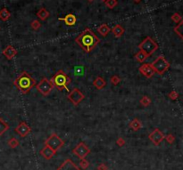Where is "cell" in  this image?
<instances>
[{
    "instance_id": "cell-24",
    "label": "cell",
    "mask_w": 183,
    "mask_h": 170,
    "mask_svg": "<svg viewBox=\"0 0 183 170\" xmlns=\"http://www.w3.org/2000/svg\"><path fill=\"white\" fill-rule=\"evenodd\" d=\"M8 129H9V125L6 123L2 118H0V136H3Z\"/></svg>"
},
{
    "instance_id": "cell-38",
    "label": "cell",
    "mask_w": 183,
    "mask_h": 170,
    "mask_svg": "<svg viewBox=\"0 0 183 170\" xmlns=\"http://www.w3.org/2000/svg\"><path fill=\"white\" fill-rule=\"evenodd\" d=\"M88 1H89V2H93L94 0H88Z\"/></svg>"
},
{
    "instance_id": "cell-23",
    "label": "cell",
    "mask_w": 183,
    "mask_h": 170,
    "mask_svg": "<svg viewBox=\"0 0 183 170\" xmlns=\"http://www.w3.org/2000/svg\"><path fill=\"white\" fill-rule=\"evenodd\" d=\"M148 57V55H147L144 51H142V50H139L136 54H135V58H136V60L138 61V62H144L146 60V58Z\"/></svg>"
},
{
    "instance_id": "cell-10",
    "label": "cell",
    "mask_w": 183,
    "mask_h": 170,
    "mask_svg": "<svg viewBox=\"0 0 183 170\" xmlns=\"http://www.w3.org/2000/svg\"><path fill=\"white\" fill-rule=\"evenodd\" d=\"M148 138H149V140L152 142V143H153L154 145L158 146V145L162 143V142L164 141V139L165 138V136H164V134L161 132L160 129L156 128V129H154V130L150 133V134L148 136Z\"/></svg>"
},
{
    "instance_id": "cell-28",
    "label": "cell",
    "mask_w": 183,
    "mask_h": 170,
    "mask_svg": "<svg viewBox=\"0 0 183 170\" xmlns=\"http://www.w3.org/2000/svg\"><path fill=\"white\" fill-rule=\"evenodd\" d=\"M104 4L109 9H114L118 5V1L117 0H106V1L104 2Z\"/></svg>"
},
{
    "instance_id": "cell-26",
    "label": "cell",
    "mask_w": 183,
    "mask_h": 170,
    "mask_svg": "<svg viewBox=\"0 0 183 170\" xmlns=\"http://www.w3.org/2000/svg\"><path fill=\"white\" fill-rule=\"evenodd\" d=\"M19 140L18 139H16L15 137H12L11 139H9L8 140V145H9V147L10 148H12V149H15V148H16L17 146H19Z\"/></svg>"
},
{
    "instance_id": "cell-11",
    "label": "cell",
    "mask_w": 183,
    "mask_h": 170,
    "mask_svg": "<svg viewBox=\"0 0 183 170\" xmlns=\"http://www.w3.org/2000/svg\"><path fill=\"white\" fill-rule=\"evenodd\" d=\"M15 131L19 134L21 137H25L31 132V128L26 122L22 121V122H20L19 125L15 127Z\"/></svg>"
},
{
    "instance_id": "cell-31",
    "label": "cell",
    "mask_w": 183,
    "mask_h": 170,
    "mask_svg": "<svg viewBox=\"0 0 183 170\" xmlns=\"http://www.w3.org/2000/svg\"><path fill=\"white\" fill-rule=\"evenodd\" d=\"M172 20L174 22H176V23H180L181 21H182V18H181L180 15H179L178 13H173V15H172Z\"/></svg>"
},
{
    "instance_id": "cell-4",
    "label": "cell",
    "mask_w": 183,
    "mask_h": 170,
    "mask_svg": "<svg viewBox=\"0 0 183 170\" xmlns=\"http://www.w3.org/2000/svg\"><path fill=\"white\" fill-rule=\"evenodd\" d=\"M139 50L144 51L147 55H151L153 53L156 52L158 49V45L152 38L146 37L141 43L138 45Z\"/></svg>"
},
{
    "instance_id": "cell-29",
    "label": "cell",
    "mask_w": 183,
    "mask_h": 170,
    "mask_svg": "<svg viewBox=\"0 0 183 170\" xmlns=\"http://www.w3.org/2000/svg\"><path fill=\"white\" fill-rule=\"evenodd\" d=\"M110 81H111V84H112V85H114V86H117V85H118L120 82H121V77H118L117 75H114V76L111 77Z\"/></svg>"
},
{
    "instance_id": "cell-18",
    "label": "cell",
    "mask_w": 183,
    "mask_h": 170,
    "mask_svg": "<svg viewBox=\"0 0 183 170\" xmlns=\"http://www.w3.org/2000/svg\"><path fill=\"white\" fill-rule=\"evenodd\" d=\"M124 31H125L124 28L122 25H120V24L115 25L112 29V34H114V36L115 38H121L122 35L124 34Z\"/></svg>"
},
{
    "instance_id": "cell-15",
    "label": "cell",
    "mask_w": 183,
    "mask_h": 170,
    "mask_svg": "<svg viewBox=\"0 0 183 170\" xmlns=\"http://www.w3.org/2000/svg\"><path fill=\"white\" fill-rule=\"evenodd\" d=\"M2 54H3V55L4 56H5L6 57V59H8V60H12L15 56L17 54V50L16 49L13 47V46H6L4 50H3V52H2Z\"/></svg>"
},
{
    "instance_id": "cell-12",
    "label": "cell",
    "mask_w": 183,
    "mask_h": 170,
    "mask_svg": "<svg viewBox=\"0 0 183 170\" xmlns=\"http://www.w3.org/2000/svg\"><path fill=\"white\" fill-rule=\"evenodd\" d=\"M139 71L142 75H144L146 79H150L156 73L154 69H153L151 63H144L139 67Z\"/></svg>"
},
{
    "instance_id": "cell-2",
    "label": "cell",
    "mask_w": 183,
    "mask_h": 170,
    "mask_svg": "<svg viewBox=\"0 0 183 170\" xmlns=\"http://www.w3.org/2000/svg\"><path fill=\"white\" fill-rule=\"evenodd\" d=\"M13 84L21 91V93L25 95L29 93L30 90L36 86V80L30 74H28L26 71H23L16 77Z\"/></svg>"
},
{
    "instance_id": "cell-39",
    "label": "cell",
    "mask_w": 183,
    "mask_h": 170,
    "mask_svg": "<svg viewBox=\"0 0 183 170\" xmlns=\"http://www.w3.org/2000/svg\"><path fill=\"white\" fill-rule=\"evenodd\" d=\"M102 1H103V2H105V1H106V0H102Z\"/></svg>"
},
{
    "instance_id": "cell-21",
    "label": "cell",
    "mask_w": 183,
    "mask_h": 170,
    "mask_svg": "<svg viewBox=\"0 0 183 170\" xmlns=\"http://www.w3.org/2000/svg\"><path fill=\"white\" fill-rule=\"evenodd\" d=\"M49 15H50V13H49V12L45 7L40 8L37 13V16L41 21H46L49 17Z\"/></svg>"
},
{
    "instance_id": "cell-5",
    "label": "cell",
    "mask_w": 183,
    "mask_h": 170,
    "mask_svg": "<svg viewBox=\"0 0 183 170\" xmlns=\"http://www.w3.org/2000/svg\"><path fill=\"white\" fill-rule=\"evenodd\" d=\"M151 65H152L153 69H154V71H156L157 74L163 75L169 69V67H170V63L168 62V61L164 57V56L160 55L151 63Z\"/></svg>"
},
{
    "instance_id": "cell-6",
    "label": "cell",
    "mask_w": 183,
    "mask_h": 170,
    "mask_svg": "<svg viewBox=\"0 0 183 170\" xmlns=\"http://www.w3.org/2000/svg\"><path fill=\"white\" fill-rule=\"evenodd\" d=\"M36 87L42 95L47 96L51 93V91L54 89L55 86L51 80L47 79V77H43L39 81V83L36 85Z\"/></svg>"
},
{
    "instance_id": "cell-7",
    "label": "cell",
    "mask_w": 183,
    "mask_h": 170,
    "mask_svg": "<svg viewBox=\"0 0 183 170\" xmlns=\"http://www.w3.org/2000/svg\"><path fill=\"white\" fill-rule=\"evenodd\" d=\"M64 144H65V142L56 134H52L51 136L45 141V145L49 146L55 151H57L59 149H61L64 146Z\"/></svg>"
},
{
    "instance_id": "cell-30",
    "label": "cell",
    "mask_w": 183,
    "mask_h": 170,
    "mask_svg": "<svg viewBox=\"0 0 183 170\" xmlns=\"http://www.w3.org/2000/svg\"><path fill=\"white\" fill-rule=\"evenodd\" d=\"M31 27L32 28V30H38L39 28L41 27V23L39 22L38 20H34V21H32L31 23Z\"/></svg>"
},
{
    "instance_id": "cell-25",
    "label": "cell",
    "mask_w": 183,
    "mask_h": 170,
    "mask_svg": "<svg viewBox=\"0 0 183 170\" xmlns=\"http://www.w3.org/2000/svg\"><path fill=\"white\" fill-rule=\"evenodd\" d=\"M174 32L176 34H178L180 38H181L183 39V19L181 22L180 23H178V25L174 28Z\"/></svg>"
},
{
    "instance_id": "cell-20",
    "label": "cell",
    "mask_w": 183,
    "mask_h": 170,
    "mask_svg": "<svg viewBox=\"0 0 183 170\" xmlns=\"http://www.w3.org/2000/svg\"><path fill=\"white\" fill-rule=\"evenodd\" d=\"M110 31H111V28L107 24H104V23L100 25L97 29V32L103 37H106Z\"/></svg>"
},
{
    "instance_id": "cell-40",
    "label": "cell",
    "mask_w": 183,
    "mask_h": 170,
    "mask_svg": "<svg viewBox=\"0 0 183 170\" xmlns=\"http://www.w3.org/2000/svg\"><path fill=\"white\" fill-rule=\"evenodd\" d=\"M0 30H1V28H0Z\"/></svg>"
},
{
    "instance_id": "cell-8",
    "label": "cell",
    "mask_w": 183,
    "mask_h": 170,
    "mask_svg": "<svg viewBox=\"0 0 183 170\" xmlns=\"http://www.w3.org/2000/svg\"><path fill=\"white\" fill-rule=\"evenodd\" d=\"M67 97H68V99L70 100V102H72L74 106H77V105H79L83 101V99L85 98V95L82 94V92L80 89L73 88L68 94Z\"/></svg>"
},
{
    "instance_id": "cell-16",
    "label": "cell",
    "mask_w": 183,
    "mask_h": 170,
    "mask_svg": "<svg viewBox=\"0 0 183 170\" xmlns=\"http://www.w3.org/2000/svg\"><path fill=\"white\" fill-rule=\"evenodd\" d=\"M59 21H64L67 26H73L76 23L77 18L73 13H68L64 18H59Z\"/></svg>"
},
{
    "instance_id": "cell-14",
    "label": "cell",
    "mask_w": 183,
    "mask_h": 170,
    "mask_svg": "<svg viewBox=\"0 0 183 170\" xmlns=\"http://www.w3.org/2000/svg\"><path fill=\"white\" fill-rule=\"evenodd\" d=\"M55 153H56L55 151H54L52 148H50L49 146H47V145H45V147L42 149V150L40 151V152H39V154L47 160L51 159L55 155Z\"/></svg>"
},
{
    "instance_id": "cell-1",
    "label": "cell",
    "mask_w": 183,
    "mask_h": 170,
    "mask_svg": "<svg viewBox=\"0 0 183 170\" xmlns=\"http://www.w3.org/2000/svg\"><path fill=\"white\" fill-rule=\"evenodd\" d=\"M75 42L83 49L84 52L89 53L98 43H100V39L92 30L87 28L75 38Z\"/></svg>"
},
{
    "instance_id": "cell-22",
    "label": "cell",
    "mask_w": 183,
    "mask_h": 170,
    "mask_svg": "<svg viewBox=\"0 0 183 170\" xmlns=\"http://www.w3.org/2000/svg\"><path fill=\"white\" fill-rule=\"evenodd\" d=\"M10 17H11V13L7 10V8L5 7L0 10V20L1 21L5 22V21H7Z\"/></svg>"
},
{
    "instance_id": "cell-34",
    "label": "cell",
    "mask_w": 183,
    "mask_h": 170,
    "mask_svg": "<svg viewBox=\"0 0 183 170\" xmlns=\"http://www.w3.org/2000/svg\"><path fill=\"white\" fill-rule=\"evenodd\" d=\"M168 96H169V98L171 99V100H173V101H174V100H177V99L179 98V94H178L176 91L173 90V91H172L171 93L168 95Z\"/></svg>"
},
{
    "instance_id": "cell-17",
    "label": "cell",
    "mask_w": 183,
    "mask_h": 170,
    "mask_svg": "<svg viewBox=\"0 0 183 170\" xmlns=\"http://www.w3.org/2000/svg\"><path fill=\"white\" fill-rule=\"evenodd\" d=\"M93 86L96 89L101 90V89L104 88L105 86H106V81H105L102 77H96V79L93 81Z\"/></svg>"
},
{
    "instance_id": "cell-35",
    "label": "cell",
    "mask_w": 183,
    "mask_h": 170,
    "mask_svg": "<svg viewBox=\"0 0 183 170\" xmlns=\"http://www.w3.org/2000/svg\"><path fill=\"white\" fill-rule=\"evenodd\" d=\"M116 144L119 146V147H122L124 144H125V140L122 138V137H119L116 141Z\"/></svg>"
},
{
    "instance_id": "cell-33",
    "label": "cell",
    "mask_w": 183,
    "mask_h": 170,
    "mask_svg": "<svg viewBox=\"0 0 183 170\" xmlns=\"http://www.w3.org/2000/svg\"><path fill=\"white\" fill-rule=\"evenodd\" d=\"M164 139L167 141V143H168V144H173V143H174V141H175V137H174L173 134H167V136H165V138H164Z\"/></svg>"
},
{
    "instance_id": "cell-27",
    "label": "cell",
    "mask_w": 183,
    "mask_h": 170,
    "mask_svg": "<svg viewBox=\"0 0 183 170\" xmlns=\"http://www.w3.org/2000/svg\"><path fill=\"white\" fill-rule=\"evenodd\" d=\"M151 103V99L149 97H147L146 95H144L141 99H140V104L144 107H147Z\"/></svg>"
},
{
    "instance_id": "cell-13",
    "label": "cell",
    "mask_w": 183,
    "mask_h": 170,
    "mask_svg": "<svg viewBox=\"0 0 183 170\" xmlns=\"http://www.w3.org/2000/svg\"><path fill=\"white\" fill-rule=\"evenodd\" d=\"M56 170H81V168L70 159H65Z\"/></svg>"
},
{
    "instance_id": "cell-3",
    "label": "cell",
    "mask_w": 183,
    "mask_h": 170,
    "mask_svg": "<svg viewBox=\"0 0 183 170\" xmlns=\"http://www.w3.org/2000/svg\"><path fill=\"white\" fill-rule=\"evenodd\" d=\"M51 81L53 82L54 86L56 89H58L59 91H63V90H68V86L69 84L71 83L72 79H70V77L65 72L60 69L52 77Z\"/></svg>"
},
{
    "instance_id": "cell-9",
    "label": "cell",
    "mask_w": 183,
    "mask_h": 170,
    "mask_svg": "<svg viewBox=\"0 0 183 170\" xmlns=\"http://www.w3.org/2000/svg\"><path fill=\"white\" fill-rule=\"evenodd\" d=\"M73 153L75 156H77L79 159H86L87 156L90 153V150H89V148L83 143V142H81V143H80L73 149Z\"/></svg>"
},
{
    "instance_id": "cell-32",
    "label": "cell",
    "mask_w": 183,
    "mask_h": 170,
    "mask_svg": "<svg viewBox=\"0 0 183 170\" xmlns=\"http://www.w3.org/2000/svg\"><path fill=\"white\" fill-rule=\"evenodd\" d=\"M80 167L82 169H87L89 167V162L86 159H82L80 161Z\"/></svg>"
},
{
    "instance_id": "cell-36",
    "label": "cell",
    "mask_w": 183,
    "mask_h": 170,
    "mask_svg": "<svg viewBox=\"0 0 183 170\" xmlns=\"http://www.w3.org/2000/svg\"><path fill=\"white\" fill-rule=\"evenodd\" d=\"M97 170H108V167H106V165H104V163H102V164H100L97 167Z\"/></svg>"
},
{
    "instance_id": "cell-37",
    "label": "cell",
    "mask_w": 183,
    "mask_h": 170,
    "mask_svg": "<svg viewBox=\"0 0 183 170\" xmlns=\"http://www.w3.org/2000/svg\"><path fill=\"white\" fill-rule=\"evenodd\" d=\"M133 1H134L135 3H139V2H141L142 0H133Z\"/></svg>"
},
{
    "instance_id": "cell-19",
    "label": "cell",
    "mask_w": 183,
    "mask_h": 170,
    "mask_svg": "<svg viewBox=\"0 0 183 170\" xmlns=\"http://www.w3.org/2000/svg\"><path fill=\"white\" fill-rule=\"evenodd\" d=\"M129 126L133 131H138L142 127V123L140 122V120L138 118H134L130 122Z\"/></svg>"
}]
</instances>
